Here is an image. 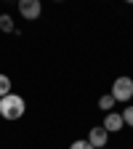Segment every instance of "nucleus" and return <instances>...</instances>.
<instances>
[{
    "mask_svg": "<svg viewBox=\"0 0 133 149\" xmlns=\"http://www.w3.org/2000/svg\"><path fill=\"white\" fill-rule=\"evenodd\" d=\"M19 13H22L27 22H35V19H40V13H43V3L40 0H19Z\"/></svg>",
    "mask_w": 133,
    "mask_h": 149,
    "instance_id": "nucleus-3",
    "label": "nucleus"
},
{
    "mask_svg": "<svg viewBox=\"0 0 133 149\" xmlns=\"http://www.w3.org/2000/svg\"><path fill=\"white\" fill-rule=\"evenodd\" d=\"M27 112V104L19 93H8L6 99H0V117L3 120H19Z\"/></svg>",
    "mask_w": 133,
    "mask_h": 149,
    "instance_id": "nucleus-1",
    "label": "nucleus"
},
{
    "mask_svg": "<svg viewBox=\"0 0 133 149\" xmlns=\"http://www.w3.org/2000/svg\"><path fill=\"white\" fill-rule=\"evenodd\" d=\"M104 149H109V146H104Z\"/></svg>",
    "mask_w": 133,
    "mask_h": 149,
    "instance_id": "nucleus-11",
    "label": "nucleus"
},
{
    "mask_svg": "<svg viewBox=\"0 0 133 149\" xmlns=\"http://www.w3.org/2000/svg\"><path fill=\"white\" fill-rule=\"evenodd\" d=\"M107 141H109V133H107L101 125L91 128V133H88V144H91L93 149H104V146H107Z\"/></svg>",
    "mask_w": 133,
    "mask_h": 149,
    "instance_id": "nucleus-5",
    "label": "nucleus"
},
{
    "mask_svg": "<svg viewBox=\"0 0 133 149\" xmlns=\"http://www.w3.org/2000/svg\"><path fill=\"white\" fill-rule=\"evenodd\" d=\"M117 101H115V96H112V93H104V96L99 99V109H104V115L107 112H112V107H115Z\"/></svg>",
    "mask_w": 133,
    "mask_h": 149,
    "instance_id": "nucleus-6",
    "label": "nucleus"
},
{
    "mask_svg": "<svg viewBox=\"0 0 133 149\" xmlns=\"http://www.w3.org/2000/svg\"><path fill=\"white\" fill-rule=\"evenodd\" d=\"M0 29H3V32H16V27H13V19H11L8 13H0Z\"/></svg>",
    "mask_w": 133,
    "mask_h": 149,
    "instance_id": "nucleus-8",
    "label": "nucleus"
},
{
    "mask_svg": "<svg viewBox=\"0 0 133 149\" xmlns=\"http://www.w3.org/2000/svg\"><path fill=\"white\" fill-rule=\"evenodd\" d=\"M69 149H93V146L88 144V139H77V141L69 144Z\"/></svg>",
    "mask_w": 133,
    "mask_h": 149,
    "instance_id": "nucleus-10",
    "label": "nucleus"
},
{
    "mask_svg": "<svg viewBox=\"0 0 133 149\" xmlns=\"http://www.w3.org/2000/svg\"><path fill=\"white\" fill-rule=\"evenodd\" d=\"M120 115H123V123H125L128 128H133V107H125Z\"/></svg>",
    "mask_w": 133,
    "mask_h": 149,
    "instance_id": "nucleus-9",
    "label": "nucleus"
},
{
    "mask_svg": "<svg viewBox=\"0 0 133 149\" xmlns=\"http://www.w3.org/2000/svg\"><path fill=\"white\" fill-rule=\"evenodd\" d=\"M101 128L107 130V133H117V130H123V128H125L123 115H120V112H107V115H104V123H101Z\"/></svg>",
    "mask_w": 133,
    "mask_h": 149,
    "instance_id": "nucleus-4",
    "label": "nucleus"
},
{
    "mask_svg": "<svg viewBox=\"0 0 133 149\" xmlns=\"http://www.w3.org/2000/svg\"><path fill=\"white\" fill-rule=\"evenodd\" d=\"M112 96H115V101L128 104V101L133 99V77H128V74H120V77L112 83Z\"/></svg>",
    "mask_w": 133,
    "mask_h": 149,
    "instance_id": "nucleus-2",
    "label": "nucleus"
},
{
    "mask_svg": "<svg viewBox=\"0 0 133 149\" xmlns=\"http://www.w3.org/2000/svg\"><path fill=\"white\" fill-rule=\"evenodd\" d=\"M11 88H13L11 85V77H8V74H0V99H6L8 93H13Z\"/></svg>",
    "mask_w": 133,
    "mask_h": 149,
    "instance_id": "nucleus-7",
    "label": "nucleus"
}]
</instances>
